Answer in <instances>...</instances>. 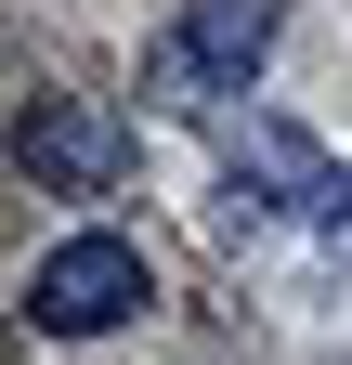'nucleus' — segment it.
I'll return each instance as SVG.
<instances>
[{"instance_id": "obj_1", "label": "nucleus", "mask_w": 352, "mask_h": 365, "mask_svg": "<svg viewBox=\"0 0 352 365\" xmlns=\"http://www.w3.org/2000/svg\"><path fill=\"white\" fill-rule=\"evenodd\" d=\"M144 300H157V274H144L130 235H105V222H92V235H53V248L26 261V287H14V313H26L39 339H105Z\"/></svg>"}, {"instance_id": "obj_2", "label": "nucleus", "mask_w": 352, "mask_h": 365, "mask_svg": "<svg viewBox=\"0 0 352 365\" xmlns=\"http://www.w3.org/2000/svg\"><path fill=\"white\" fill-rule=\"evenodd\" d=\"M261 53H274V0H183L144 39V91L157 105H222V91L261 78Z\"/></svg>"}, {"instance_id": "obj_3", "label": "nucleus", "mask_w": 352, "mask_h": 365, "mask_svg": "<svg viewBox=\"0 0 352 365\" xmlns=\"http://www.w3.org/2000/svg\"><path fill=\"white\" fill-rule=\"evenodd\" d=\"M222 157H235V182H274V209H300L314 235H352V170L314 144V130H287V118H222Z\"/></svg>"}, {"instance_id": "obj_4", "label": "nucleus", "mask_w": 352, "mask_h": 365, "mask_svg": "<svg viewBox=\"0 0 352 365\" xmlns=\"http://www.w3.org/2000/svg\"><path fill=\"white\" fill-rule=\"evenodd\" d=\"M118 157H130V130H118L105 105H78V91H66V105H39V118L14 130V170L39 182V196H105Z\"/></svg>"}]
</instances>
